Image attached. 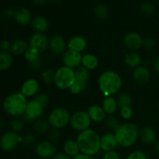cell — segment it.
<instances>
[{"label":"cell","instance_id":"obj_1","mask_svg":"<svg viewBox=\"0 0 159 159\" xmlns=\"http://www.w3.org/2000/svg\"><path fill=\"white\" fill-rule=\"evenodd\" d=\"M76 141L82 154L94 157L101 151L100 136L93 129L89 128L79 133Z\"/></svg>","mask_w":159,"mask_h":159},{"label":"cell","instance_id":"obj_2","mask_svg":"<svg viewBox=\"0 0 159 159\" xmlns=\"http://www.w3.org/2000/svg\"><path fill=\"white\" fill-rule=\"evenodd\" d=\"M123 81L117 72L111 70L105 71L98 79V86L101 93L107 96H113L121 89Z\"/></svg>","mask_w":159,"mask_h":159},{"label":"cell","instance_id":"obj_3","mask_svg":"<svg viewBox=\"0 0 159 159\" xmlns=\"http://www.w3.org/2000/svg\"><path fill=\"white\" fill-rule=\"evenodd\" d=\"M113 133L119 146L130 148L134 145L139 139L140 129L136 124L124 123L120 124Z\"/></svg>","mask_w":159,"mask_h":159},{"label":"cell","instance_id":"obj_4","mask_svg":"<svg viewBox=\"0 0 159 159\" xmlns=\"http://www.w3.org/2000/svg\"><path fill=\"white\" fill-rule=\"evenodd\" d=\"M27 98L21 92L9 95L2 102V107L6 113L14 117L23 116L27 106Z\"/></svg>","mask_w":159,"mask_h":159},{"label":"cell","instance_id":"obj_5","mask_svg":"<svg viewBox=\"0 0 159 159\" xmlns=\"http://www.w3.org/2000/svg\"><path fill=\"white\" fill-rule=\"evenodd\" d=\"M75 82V70L66 66H61L55 71L54 85L61 90L69 89Z\"/></svg>","mask_w":159,"mask_h":159},{"label":"cell","instance_id":"obj_6","mask_svg":"<svg viewBox=\"0 0 159 159\" xmlns=\"http://www.w3.org/2000/svg\"><path fill=\"white\" fill-rule=\"evenodd\" d=\"M71 114L67 109L64 107H57L51 111L48 115V120L52 128L61 129L69 124Z\"/></svg>","mask_w":159,"mask_h":159},{"label":"cell","instance_id":"obj_7","mask_svg":"<svg viewBox=\"0 0 159 159\" xmlns=\"http://www.w3.org/2000/svg\"><path fill=\"white\" fill-rule=\"evenodd\" d=\"M91 124L92 120L90 119L87 111L79 110V111H75L73 114L71 115V119H70L69 123L70 126L73 130L79 132V133L89 129Z\"/></svg>","mask_w":159,"mask_h":159},{"label":"cell","instance_id":"obj_8","mask_svg":"<svg viewBox=\"0 0 159 159\" xmlns=\"http://www.w3.org/2000/svg\"><path fill=\"white\" fill-rule=\"evenodd\" d=\"M44 109L35 99L28 101L26 111L23 114V120L27 123H34L42 118Z\"/></svg>","mask_w":159,"mask_h":159},{"label":"cell","instance_id":"obj_9","mask_svg":"<svg viewBox=\"0 0 159 159\" xmlns=\"http://www.w3.org/2000/svg\"><path fill=\"white\" fill-rule=\"evenodd\" d=\"M20 142H23V138H20L16 132L9 130L2 135L0 138V147L5 152H11L14 150Z\"/></svg>","mask_w":159,"mask_h":159},{"label":"cell","instance_id":"obj_10","mask_svg":"<svg viewBox=\"0 0 159 159\" xmlns=\"http://www.w3.org/2000/svg\"><path fill=\"white\" fill-rule=\"evenodd\" d=\"M35 153L37 157L41 159L52 158L57 153L56 146L50 141H42L35 146Z\"/></svg>","mask_w":159,"mask_h":159},{"label":"cell","instance_id":"obj_11","mask_svg":"<svg viewBox=\"0 0 159 159\" xmlns=\"http://www.w3.org/2000/svg\"><path fill=\"white\" fill-rule=\"evenodd\" d=\"M28 43L30 48L41 54L49 48V38L45 34L35 33L30 37Z\"/></svg>","mask_w":159,"mask_h":159},{"label":"cell","instance_id":"obj_12","mask_svg":"<svg viewBox=\"0 0 159 159\" xmlns=\"http://www.w3.org/2000/svg\"><path fill=\"white\" fill-rule=\"evenodd\" d=\"M82 54L68 49L62 54V62L64 66H66L71 69L75 70L79 67L82 66Z\"/></svg>","mask_w":159,"mask_h":159},{"label":"cell","instance_id":"obj_13","mask_svg":"<svg viewBox=\"0 0 159 159\" xmlns=\"http://www.w3.org/2000/svg\"><path fill=\"white\" fill-rule=\"evenodd\" d=\"M68 43L65 39L59 34H55L49 39V49L55 55L63 54L67 51Z\"/></svg>","mask_w":159,"mask_h":159},{"label":"cell","instance_id":"obj_14","mask_svg":"<svg viewBox=\"0 0 159 159\" xmlns=\"http://www.w3.org/2000/svg\"><path fill=\"white\" fill-rule=\"evenodd\" d=\"M143 38L139 34L135 32L127 33L124 37V44L130 51H138L143 47Z\"/></svg>","mask_w":159,"mask_h":159},{"label":"cell","instance_id":"obj_15","mask_svg":"<svg viewBox=\"0 0 159 159\" xmlns=\"http://www.w3.org/2000/svg\"><path fill=\"white\" fill-rule=\"evenodd\" d=\"M118 147L119 144L116 141L114 133L109 132L104 134L100 137V148L104 153L116 151Z\"/></svg>","mask_w":159,"mask_h":159},{"label":"cell","instance_id":"obj_16","mask_svg":"<svg viewBox=\"0 0 159 159\" xmlns=\"http://www.w3.org/2000/svg\"><path fill=\"white\" fill-rule=\"evenodd\" d=\"M39 89H40V84L38 81L35 79H28L25 81L21 86L22 94L24 95L26 98L35 97L38 94Z\"/></svg>","mask_w":159,"mask_h":159},{"label":"cell","instance_id":"obj_17","mask_svg":"<svg viewBox=\"0 0 159 159\" xmlns=\"http://www.w3.org/2000/svg\"><path fill=\"white\" fill-rule=\"evenodd\" d=\"M40 53L33 48H30L24 54V57L26 61L29 64L30 68L34 70L40 69L42 66V60L40 56Z\"/></svg>","mask_w":159,"mask_h":159},{"label":"cell","instance_id":"obj_18","mask_svg":"<svg viewBox=\"0 0 159 159\" xmlns=\"http://www.w3.org/2000/svg\"><path fill=\"white\" fill-rule=\"evenodd\" d=\"M133 79L139 85H145L151 79L150 70L144 65H140L134 70Z\"/></svg>","mask_w":159,"mask_h":159},{"label":"cell","instance_id":"obj_19","mask_svg":"<svg viewBox=\"0 0 159 159\" xmlns=\"http://www.w3.org/2000/svg\"><path fill=\"white\" fill-rule=\"evenodd\" d=\"M87 48V40L82 36H75L68 42V49L75 52L82 53Z\"/></svg>","mask_w":159,"mask_h":159},{"label":"cell","instance_id":"obj_20","mask_svg":"<svg viewBox=\"0 0 159 159\" xmlns=\"http://www.w3.org/2000/svg\"><path fill=\"white\" fill-rule=\"evenodd\" d=\"M139 138L145 144H154L157 140L156 132L153 127L150 126H144L140 129Z\"/></svg>","mask_w":159,"mask_h":159},{"label":"cell","instance_id":"obj_21","mask_svg":"<svg viewBox=\"0 0 159 159\" xmlns=\"http://www.w3.org/2000/svg\"><path fill=\"white\" fill-rule=\"evenodd\" d=\"M14 19L18 24L22 25V26H26L32 22V13L26 8H20L15 11Z\"/></svg>","mask_w":159,"mask_h":159},{"label":"cell","instance_id":"obj_22","mask_svg":"<svg viewBox=\"0 0 159 159\" xmlns=\"http://www.w3.org/2000/svg\"><path fill=\"white\" fill-rule=\"evenodd\" d=\"M89 116L92 121L96 123H101L104 121L107 118V113L102 109V106L92 105L90 106L87 110Z\"/></svg>","mask_w":159,"mask_h":159},{"label":"cell","instance_id":"obj_23","mask_svg":"<svg viewBox=\"0 0 159 159\" xmlns=\"http://www.w3.org/2000/svg\"><path fill=\"white\" fill-rule=\"evenodd\" d=\"M75 77L76 83L82 85L86 90L90 79V71L84 67L80 66L75 70Z\"/></svg>","mask_w":159,"mask_h":159},{"label":"cell","instance_id":"obj_24","mask_svg":"<svg viewBox=\"0 0 159 159\" xmlns=\"http://www.w3.org/2000/svg\"><path fill=\"white\" fill-rule=\"evenodd\" d=\"M30 24L35 33H42V34H44L50 26L48 19L43 16H37L33 18Z\"/></svg>","mask_w":159,"mask_h":159},{"label":"cell","instance_id":"obj_25","mask_svg":"<svg viewBox=\"0 0 159 159\" xmlns=\"http://www.w3.org/2000/svg\"><path fill=\"white\" fill-rule=\"evenodd\" d=\"M99 65V58L95 54L87 53L82 55V66L88 69L89 71L95 70Z\"/></svg>","mask_w":159,"mask_h":159},{"label":"cell","instance_id":"obj_26","mask_svg":"<svg viewBox=\"0 0 159 159\" xmlns=\"http://www.w3.org/2000/svg\"><path fill=\"white\" fill-rule=\"evenodd\" d=\"M102 107L105 113L108 115H114V113H116L119 108L116 99L113 96L105 97V99L102 101Z\"/></svg>","mask_w":159,"mask_h":159},{"label":"cell","instance_id":"obj_27","mask_svg":"<svg viewBox=\"0 0 159 159\" xmlns=\"http://www.w3.org/2000/svg\"><path fill=\"white\" fill-rule=\"evenodd\" d=\"M63 150L66 155L71 157V158L75 157L76 155H79L80 152V149H79V144H78L76 140L69 139L67 140L63 145Z\"/></svg>","mask_w":159,"mask_h":159},{"label":"cell","instance_id":"obj_28","mask_svg":"<svg viewBox=\"0 0 159 159\" xmlns=\"http://www.w3.org/2000/svg\"><path fill=\"white\" fill-rule=\"evenodd\" d=\"M124 61L127 66L131 68H136L141 65L142 58L141 55L134 51H130L124 56Z\"/></svg>","mask_w":159,"mask_h":159},{"label":"cell","instance_id":"obj_29","mask_svg":"<svg viewBox=\"0 0 159 159\" xmlns=\"http://www.w3.org/2000/svg\"><path fill=\"white\" fill-rule=\"evenodd\" d=\"M29 48V43L24 40H16L11 44L10 51L14 55H24L26 51Z\"/></svg>","mask_w":159,"mask_h":159},{"label":"cell","instance_id":"obj_30","mask_svg":"<svg viewBox=\"0 0 159 159\" xmlns=\"http://www.w3.org/2000/svg\"><path fill=\"white\" fill-rule=\"evenodd\" d=\"M33 127H34V130L36 133L39 134H48L49 132L51 127L48 120L40 118V119L34 122Z\"/></svg>","mask_w":159,"mask_h":159},{"label":"cell","instance_id":"obj_31","mask_svg":"<svg viewBox=\"0 0 159 159\" xmlns=\"http://www.w3.org/2000/svg\"><path fill=\"white\" fill-rule=\"evenodd\" d=\"M13 57L9 51L0 52V71H6L9 69L12 65Z\"/></svg>","mask_w":159,"mask_h":159},{"label":"cell","instance_id":"obj_32","mask_svg":"<svg viewBox=\"0 0 159 159\" xmlns=\"http://www.w3.org/2000/svg\"><path fill=\"white\" fill-rule=\"evenodd\" d=\"M116 101H117L118 107L120 109L124 108V107H130L132 103V98L129 93H125V92H122L120 93L117 95V97L116 98Z\"/></svg>","mask_w":159,"mask_h":159},{"label":"cell","instance_id":"obj_33","mask_svg":"<svg viewBox=\"0 0 159 159\" xmlns=\"http://www.w3.org/2000/svg\"><path fill=\"white\" fill-rule=\"evenodd\" d=\"M54 75L55 71L51 68H47L42 71L40 78L43 82L46 85H51L54 82Z\"/></svg>","mask_w":159,"mask_h":159},{"label":"cell","instance_id":"obj_34","mask_svg":"<svg viewBox=\"0 0 159 159\" xmlns=\"http://www.w3.org/2000/svg\"><path fill=\"white\" fill-rule=\"evenodd\" d=\"M104 121H105V124L107 128L113 130V131H115L120 125V120L114 115H109Z\"/></svg>","mask_w":159,"mask_h":159},{"label":"cell","instance_id":"obj_35","mask_svg":"<svg viewBox=\"0 0 159 159\" xmlns=\"http://www.w3.org/2000/svg\"><path fill=\"white\" fill-rule=\"evenodd\" d=\"M95 15L99 20H105L109 16V9L106 5L99 4L95 8Z\"/></svg>","mask_w":159,"mask_h":159},{"label":"cell","instance_id":"obj_36","mask_svg":"<svg viewBox=\"0 0 159 159\" xmlns=\"http://www.w3.org/2000/svg\"><path fill=\"white\" fill-rule=\"evenodd\" d=\"M25 127L24 120L20 119L18 117H15L11 121V128L12 131L16 132V134L20 133L23 130Z\"/></svg>","mask_w":159,"mask_h":159},{"label":"cell","instance_id":"obj_37","mask_svg":"<svg viewBox=\"0 0 159 159\" xmlns=\"http://www.w3.org/2000/svg\"><path fill=\"white\" fill-rule=\"evenodd\" d=\"M48 141L52 143H57L61 139V132L59 129L51 128L48 133Z\"/></svg>","mask_w":159,"mask_h":159},{"label":"cell","instance_id":"obj_38","mask_svg":"<svg viewBox=\"0 0 159 159\" xmlns=\"http://www.w3.org/2000/svg\"><path fill=\"white\" fill-rule=\"evenodd\" d=\"M140 9L141 12L143 14L147 16L152 15L155 11V7L153 4L151 2H144L140 6Z\"/></svg>","mask_w":159,"mask_h":159},{"label":"cell","instance_id":"obj_39","mask_svg":"<svg viewBox=\"0 0 159 159\" xmlns=\"http://www.w3.org/2000/svg\"><path fill=\"white\" fill-rule=\"evenodd\" d=\"M34 99H35L43 107V108H46L50 102L49 96H48V95L47 94V93H38Z\"/></svg>","mask_w":159,"mask_h":159},{"label":"cell","instance_id":"obj_40","mask_svg":"<svg viewBox=\"0 0 159 159\" xmlns=\"http://www.w3.org/2000/svg\"><path fill=\"white\" fill-rule=\"evenodd\" d=\"M126 159H148V156L143 151L134 150L127 155Z\"/></svg>","mask_w":159,"mask_h":159},{"label":"cell","instance_id":"obj_41","mask_svg":"<svg viewBox=\"0 0 159 159\" xmlns=\"http://www.w3.org/2000/svg\"><path fill=\"white\" fill-rule=\"evenodd\" d=\"M36 142H37V138L34 134L26 133L23 137V143L28 147L34 145L36 144Z\"/></svg>","mask_w":159,"mask_h":159},{"label":"cell","instance_id":"obj_42","mask_svg":"<svg viewBox=\"0 0 159 159\" xmlns=\"http://www.w3.org/2000/svg\"><path fill=\"white\" fill-rule=\"evenodd\" d=\"M120 116H121L122 119L125 120H128L133 116V110L130 107L120 109Z\"/></svg>","mask_w":159,"mask_h":159},{"label":"cell","instance_id":"obj_43","mask_svg":"<svg viewBox=\"0 0 159 159\" xmlns=\"http://www.w3.org/2000/svg\"><path fill=\"white\" fill-rule=\"evenodd\" d=\"M155 40L152 37H146L143 40V47L147 50H152L155 48Z\"/></svg>","mask_w":159,"mask_h":159},{"label":"cell","instance_id":"obj_44","mask_svg":"<svg viewBox=\"0 0 159 159\" xmlns=\"http://www.w3.org/2000/svg\"><path fill=\"white\" fill-rule=\"evenodd\" d=\"M68 90H69L70 93L73 95H79L80 94V93H83V92L85 91V89L82 86V85L76 83L75 82H74V84L71 85V88H70Z\"/></svg>","mask_w":159,"mask_h":159},{"label":"cell","instance_id":"obj_45","mask_svg":"<svg viewBox=\"0 0 159 159\" xmlns=\"http://www.w3.org/2000/svg\"><path fill=\"white\" fill-rule=\"evenodd\" d=\"M102 159H122L120 154L118 153L116 151H113V152H105L102 155Z\"/></svg>","mask_w":159,"mask_h":159},{"label":"cell","instance_id":"obj_46","mask_svg":"<svg viewBox=\"0 0 159 159\" xmlns=\"http://www.w3.org/2000/svg\"><path fill=\"white\" fill-rule=\"evenodd\" d=\"M11 44L12 43H10V42L6 40L0 42V48H1L2 51H9V50H10L11 48Z\"/></svg>","mask_w":159,"mask_h":159},{"label":"cell","instance_id":"obj_47","mask_svg":"<svg viewBox=\"0 0 159 159\" xmlns=\"http://www.w3.org/2000/svg\"><path fill=\"white\" fill-rule=\"evenodd\" d=\"M51 159H72L65 152H57Z\"/></svg>","mask_w":159,"mask_h":159},{"label":"cell","instance_id":"obj_48","mask_svg":"<svg viewBox=\"0 0 159 159\" xmlns=\"http://www.w3.org/2000/svg\"><path fill=\"white\" fill-rule=\"evenodd\" d=\"M14 14H15V11L10 9H6L3 11V16L6 18H11L12 16L14 17Z\"/></svg>","mask_w":159,"mask_h":159},{"label":"cell","instance_id":"obj_49","mask_svg":"<svg viewBox=\"0 0 159 159\" xmlns=\"http://www.w3.org/2000/svg\"><path fill=\"white\" fill-rule=\"evenodd\" d=\"M72 159H95L93 156H90V155H85V154L79 153V155H76L75 157L72 158Z\"/></svg>","mask_w":159,"mask_h":159},{"label":"cell","instance_id":"obj_50","mask_svg":"<svg viewBox=\"0 0 159 159\" xmlns=\"http://www.w3.org/2000/svg\"><path fill=\"white\" fill-rule=\"evenodd\" d=\"M154 68L156 72L159 73V56L155 59V62H154Z\"/></svg>","mask_w":159,"mask_h":159},{"label":"cell","instance_id":"obj_51","mask_svg":"<svg viewBox=\"0 0 159 159\" xmlns=\"http://www.w3.org/2000/svg\"><path fill=\"white\" fill-rule=\"evenodd\" d=\"M48 0H32L33 2L35 5H43Z\"/></svg>","mask_w":159,"mask_h":159},{"label":"cell","instance_id":"obj_52","mask_svg":"<svg viewBox=\"0 0 159 159\" xmlns=\"http://www.w3.org/2000/svg\"><path fill=\"white\" fill-rule=\"evenodd\" d=\"M155 149L157 153L159 154V140L158 141H156L155 143Z\"/></svg>","mask_w":159,"mask_h":159},{"label":"cell","instance_id":"obj_53","mask_svg":"<svg viewBox=\"0 0 159 159\" xmlns=\"http://www.w3.org/2000/svg\"><path fill=\"white\" fill-rule=\"evenodd\" d=\"M4 127V120L2 118H0V130Z\"/></svg>","mask_w":159,"mask_h":159},{"label":"cell","instance_id":"obj_54","mask_svg":"<svg viewBox=\"0 0 159 159\" xmlns=\"http://www.w3.org/2000/svg\"><path fill=\"white\" fill-rule=\"evenodd\" d=\"M158 110H159V102H158Z\"/></svg>","mask_w":159,"mask_h":159},{"label":"cell","instance_id":"obj_55","mask_svg":"<svg viewBox=\"0 0 159 159\" xmlns=\"http://www.w3.org/2000/svg\"><path fill=\"white\" fill-rule=\"evenodd\" d=\"M0 50H1V48H0Z\"/></svg>","mask_w":159,"mask_h":159}]
</instances>
